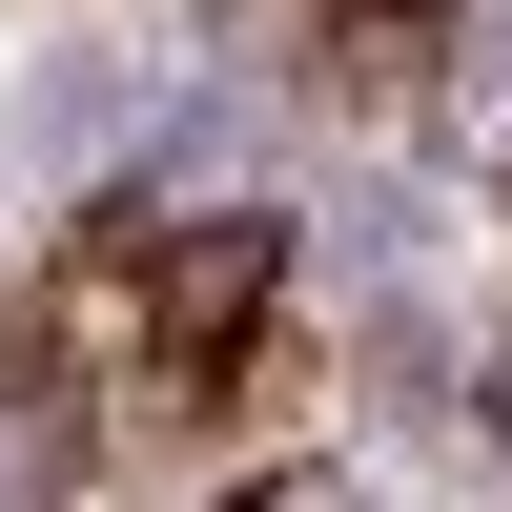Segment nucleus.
I'll use <instances>...</instances> for the list:
<instances>
[{
    "mask_svg": "<svg viewBox=\"0 0 512 512\" xmlns=\"http://www.w3.org/2000/svg\"><path fill=\"white\" fill-rule=\"evenodd\" d=\"M267 267H287L267 226H185V246L144 267V308H164V349H246V308H267Z\"/></svg>",
    "mask_w": 512,
    "mask_h": 512,
    "instance_id": "f257e3e1",
    "label": "nucleus"
},
{
    "mask_svg": "<svg viewBox=\"0 0 512 512\" xmlns=\"http://www.w3.org/2000/svg\"><path fill=\"white\" fill-rule=\"evenodd\" d=\"M41 369H62V328H41V308H0V410H21Z\"/></svg>",
    "mask_w": 512,
    "mask_h": 512,
    "instance_id": "f03ea898",
    "label": "nucleus"
},
{
    "mask_svg": "<svg viewBox=\"0 0 512 512\" xmlns=\"http://www.w3.org/2000/svg\"><path fill=\"white\" fill-rule=\"evenodd\" d=\"M349 21H369V41H431V21H451V0H349Z\"/></svg>",
    "mask_w": 512,
    "mask_h": 512,
    "instance_id": "7ed1b4c3",
    "label": "nucleus"
}]
</instances>
